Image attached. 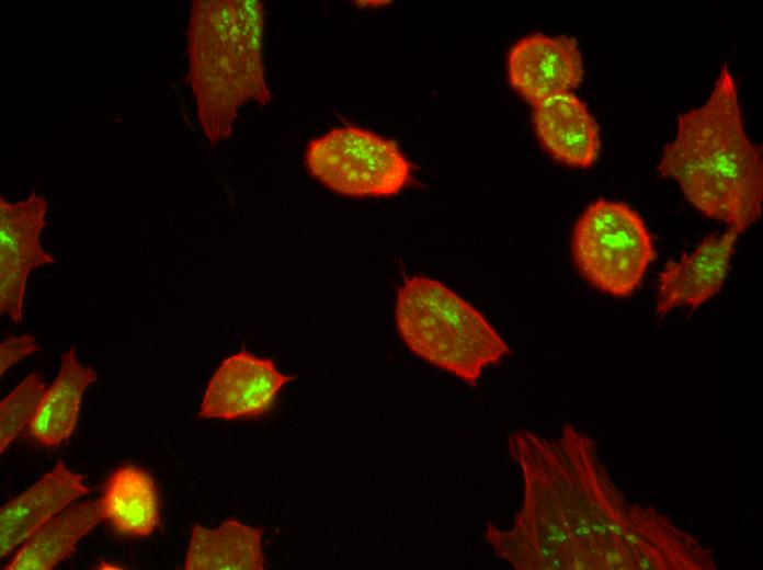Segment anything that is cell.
<instances>
[{
	"label": "cell",
	"instance_id": "cell-1",
	"mask_svg": "<svg viewBox=\"0 0 763 570\" xmlns=\"http://www.w3.org/2000/svg\"><path fill=\"white\" fill-rule=\"evenodd\" d=\"M508 451L523 501L509 527L487 524L494 556L517 570H615L629 503L594 441L571 425L556 437L517 430Z\"/></svg>",
	"mask_w": 763,
	"mask_h": 570
},
{
	"label": "cell",
	"instance_id": "cell-2",
	"mask_svg": "<svg viewBox=\"0 0 763 570\" xmlns=\"http://www.w3.org/2000/svg\"><path fill=\"white\" fill-rule=\"evenodd\" d=\"M658 172L672 179L704 216L740 235L762 213V147L748 136L738 88L722 65L706 101L677 117Z\"/></svg>",
	"mask_w": 763,
	"mask_h": 570
},
{
	"label": "cell",
	"instance_id": "cell-3",
	"mask_svg": "<svg viewBox=\"0 0 763 570\" xmlns=\"http://www.w3.org/2000/svg\"><path fill=\"white\" fill-rule=\"evenodd\" d=\"M264 5L258 0H193L186 81L210 145L229 138L242 106L272 101L265 79Z\"/></svg>",
	"mask_w": 763,
	"mask_h": 570
},
{
	"label": "cell",
	"instance_id": "cell-4",
	"mask_svg": "<svg viewBox=\"0 0 763 570\" xmlns=\"http://www.w3.org/2000/svg\"><path fill=\"white\" fill-rule=\"evenodd\" d=\"M395 322L413 354L471 386L487 367L511 354L508 343L477 308L425 275L409 276L398 288Z\"/></svg>",
	"mask_w": 763,
	"mask_h": 570
},
{
	"label": "cell",
	"instance_id": "cell-5",
	"mask_svg": "<svg viewBox=\"0 0 763 570\" xmlns=\"http://www.w3.org/2000/svg\"><path fill=\"white\" fill-rule=\"evenodd\" d=\"M573 263L594 288L628 297L656 259L652 236L629 205L600 198L578 218L571 241Z\"/></svg>",
	"mask_w": 763,
	"mask_h": 570
},
{
	"label": "cell",
	"instance_id": "cell-6",
	"mask_svg": "<svg viewBox=\"0 0 763 570\" xmlns=\"http://www.w3.org/2000/svg\"><path fill=\"white\" fill-rule=\"evenodd\" d=\"M305 164L324 187L354 198L395 196L409 184L412 172L394 140L354 125L312 138L306 147Z\"/></svg>",
	"mask_w": 763,
	"mask_h": 570
},
{
	"label": "cell",
	"instance_id": "cell-7",
	"mask_svg": "<svg viewBox=\"0 0 763 570\" xmlns=\"http://www.w3.org/2000/svg\"><path fill=\"white\" fill-rule=\"evenodd\" d=\"M48 201L35 193L19 202L0 197V312L13 323L23 321L29 274L56 259L42 244Z\"/></svg>",
	"mask_w": 763,
	"mask_h": 570
},
{
	"label": "cell",
	"instance_id": "cell-8",
	"mask_svg": "<svg viewBox=\"0 0 763 570\" xmlns=\"http://www.w3.org/2000/svg\"><path fill=\"white\" fill-rule=\"evenodd\" d=\"M295 379L275 363L240 350L221 361L204 391L198 418L252 419L269 413L282 389Z\"/></svg>",
	"mask_w": 763,
	"mask_h": 570
},
{
	"label": "cell",
	"instance_id": "cell-9",
	"mask_svg": "<svg viewBox=\"0 0 763 570\" xmlns=\"http://www.w3.org/2000/svg\"><path fill=\"white\" fill-rule=\"evenodd\" d=\"M713 550L680 531L653 506L629 504L618 570H716Z\"/></svg>",
	"mask_w": 763,
	"mask_h": 570
},
{
	"label": "cell",
	"instance_id": "cell-10",
	"mask_svg": "<svg viewBox=\"0 0 763 570\" xmlns=\"http://www.w3.org/2000/svg\"><path fill=\"white\" fill-rule=\"evenodd\" d=\"M506 70L510 86L532 105L571 92L584 77L576 39L540 33L527 35L512 46Z\"/></svg>",
	"mask_w": 763,
	"mask_h": 570
},
{
	"label": "cell",
	"instance_id": "cell-11",
	"mask_svg": "<svg viewBox=\"0 0 763 570\" xmlns=\"http://www.w3.org/2000/svg\"><path fill=\"white\" fill-rule=\"evenodd\" d=\"M740 233L731 228L709 235L690 254L669 261L659 275L656 311L665 316L677 307L696 309L722 288Z\"/></svg>",
	"mask_w": 763,
	"mask_h": 570
},
{
	"label": "cell",
	"instance_id": "cell-12",
	"mask_svg": "<svg viewBox=\"0 0 763 570\" xmlns=\"http://www.w3.org/2000/svg\"><path fill=\"white\" fill-rule=\"evenodd\" d=\"M533 126L543 148L557 161L588 169L601 149L600 129L587 104L572 92L533 105Z\"/></svg>",
	"mask_w": 763,
	"mask_h": 570
},
{
	"label": "cell",
	"instance_id": "cell-13",
	"mask_svg": "<svg viewBox=\"0 0 763 570\" xmlns=\"http://www.w3.org/2000/svg\"><path fill=\"white\" fill-rule=\"evenodd\" d=\"M83 476L59 460L39 480L0 510V551L9 556L68 504L90 492Z\"/></svg>",
	"mask_w": 763,
	"mask_h": 570
},
{
	"label": "cell",
	"instance_id": "cell-14",
	"mask_svg": "<svg viewBox=\"0 0 763 570\" xmlns=\"http://www.w3.org/2000/svg\"><path fill=\"white\" fill-rule=\"evenodd\" d=\"M104 520L123 536L141 538L160 524V494L153 477L135 465L117 467L99 499Z\"/></svg>",
	"mask_w": 763,
	"mask_h": 570
},
{
	"label": "cell",
	"instance_id": "cell-15",
	"mask_svg": "<svg viewBox=\"0 0 763 570\" xmlns=\"http://www.w3.org/2000/svg\"><path fill=\"white\" fill-rule=\"evenodd\" d=\"M96 378L95 371L79 361L75 347L67 350L61 355L56 378L46 389L29 425L30 435L48 447L68 440L76 428L82 397Z\"/></svg>",
	"mask_w": 763,
	"mask_h": 570
},
{
	"label": "cell",
	"instance_id": "cell-16",
	"mask_svg": "<svg viewBox=\"0 0 763 570\" xmlns=\"http://www.w3.org/2000/svg\"><path fill=\"white\" fill-rule=\"evenodd\" d=\"M263 531L227 518L215 528L194 524L185 555V570H263Z\"/></svg>",
	"mask_w": 763,
	"mask_h": 570
},
{
	"label": "cell",
	"instance_id": "cell-17",
	"mask_svg": "<svg viewBox=\"0 0 763 570\" xmlns=\"http://www.w3.org/2000/svg\"><path fill=\"white\" fill-rule=\"evenodd\" d=\"M104 520L100 501H86L54 516L19 548L8 570H50L76 550L80 538Z\"/></svg>",
	"mask_w": 763,
	"mask_h": 570
},
{
	"label": "cell",
	"instance_id": "cell-18",
	"mask_svg": "<svg viewBox=\"0 0 763 570\" xmlns=\"http://www.w3.org/2000/svg\"><path fill=\"white\" fill-rule=\"evenodd\" d=\"M38 373L26 376L0 403V452L30 425L46 391Z\"/></svg>",
	"mask_w": 763,
	"mask_h": 570
},
{
	"label": "cell",
	"instance_id": "cell-19",
	"mask_svg": "<svg viewBox=\"0 0 763 570\" xmlns=\"http://www.w3.org/2000/svg\"><path fill=\"white\" fill-rule=\"evenodd\" d=\"M38 350L39 345L34 335L30 333L13 335L2 341L0 344V376L3 377L11 367Z\"/></svg>",
	"mask_w": 763,
	"mask_h": 570
}]
</instances>
